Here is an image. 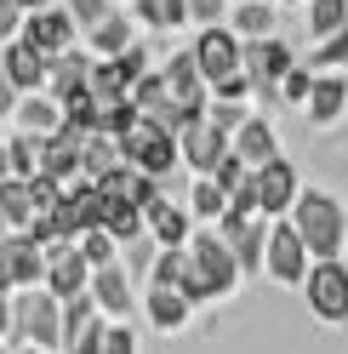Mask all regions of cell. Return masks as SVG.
Instances as JSON below:
<instances>
[{"instance_id": "6da1fadb", "label": "cell", "mask_w": 348, "mask_h": 354, "mask_svg": "<svg viewBox=\"0 0 348 354\" xmlns=\"http://www.w3.org/2000/svg\"><path fill=\"white\" fill-rule=\"evenodd\" d=\"M286 217H291V229L302 234V246H309V263L342 252V240H348V217H342V206L331 201V194H320V189H297V201H291Z\"/></svg>"}, {"instance_id": "7a4b0ae2", "label": "cell", "mask_w": 348, "mask_h": 354, "mask_svg": "<svg viewBox=\"0 0 348 354\" xmlns=\"http://www.w3.org/2000/svg\"><path fill=\"white\" fill-rule=\"evenodd\" d=\"M115 143H120V160H126V166H137V171H148V177H160V183H166V171L177 166V138H171L166 126H155L148 115H137Z\"/></svg>"}, {"instance_id": "3957f363", "label": "cell", "mask_w": 348, "mask_h": 354, "mask_svg": "<svg viewBox=\"0 0 348 354\" xmlns=\"http://www.w3.org/2000/svg\"><path fill=\"white\" fill-rule=\"evenodd\" d=\"M297 63V52L286 46L280 35H257V40H240V69L251 80V97L263 103H280V75Z\"/></svg>"}, {"instance_id": "277c9868", "label": "cell", "mask_w": 348, "mask_h": 354, "mask_svg": "<svg viewBox=\"0 0 348 354\" xmlns=\"http://www.w3.org/2000/svg\"><path fill=\"white\" fill-rule=\"evenodd\" d=\"M12 331L35 348H57L63 343V303L52 292H35V286H23V292L12 297Z\"/></svg>"}, {"instance_id": "5b68a950", "label": "cell", "mask_w": 348, "mask_h": 354, "mask_svg": "<svg viewBox=\"0 0 348 354\" xmlns=\"http://www.w3.org/2000/svg\"><path fill=\"white\" fill-rule=\"evenodd\" d=\"M188 263H194V274H200V286H206V303H217V297H229L234 286H240V263L229 257V246H223V234H194L188 229Z\"/></svg>"}, {"instance_id": "8992f818", "label": "cell", "mask_w": 348, "mask_h": 354, "mask_svg": "<svg viewBox=\"0 0 348 354\" xmlns=\"http://www.w3.org/2000/svg\"><path fill=\"white\" fill-rule=\"evenodd\" d=\"M302 292H309V308H314L325 326H342V320H348V269H342V257H320V263H309Z\"/></svg>"}, {"instance_id": "52a82bcc", "label": "cell", "mask_w": 348, "mask_h": 354, "mask_svg": "<svg viewBox=\"0 0 348 354\" xmlns=\"http://www.w3.org/2000/svg\"><path fill=\"white\" fill-rule=\"evenodd\" d=\"M263 274L280 286H302V274H309V246L291 229V217L269 223V234H263Z\"/></svg>"}, {"instance_id": "ba28073f", "label": "cell", "mask_w": 348, "mask_h": 354, "mask_svg": "<svg viewBox=\"0 0 348 354\" xmlns=\"http://www.w3.org/2000/svg\"><path fill=\"white\" fill-rule=\"evenodd\" d=\"M188 57H194V69H200L206 92H211L217 80L240 75V35H234V29H223V24H206V29H200V40L188 46Z\"/></svg>"}, {"instance_id": "9c48e42d", "label": "cell", "mask_w": 348, "mask_h": 354, "mask_svg": "<svg viewBox=\"0 0 348 354\" xmlns=\"http://www.w3.org/2000/svg\"><path fill=\"white\" fill-rule=\"evenodd\" d=\"M297 166L291 160H263V166H251V194H257V212L263 217H286L291 212V201H297Z\"/></svg>"}, {"instance_id": "30bf717a", "label": "cell", "mask_w": 348, "mask_h": 354, "mask_svg": "<svg viewBox=\"0 0 348 354\" xmlns=\"http://www.w3.org/2000/svg\"><path fill=\"white\" fill-rule=\"evenodd\" d=\"M217 234H223L229 257L240 263V280H246V274H263V234H269V223H263V217L223 212V217H217Z\"/></svg>"}, {"instance_id": "8fae6325", "label": "cell", "mask_w": 348, "mask_h": 354, "mask_svg": "<svg viewBox=\"0 0 348 354\" xmlns=\"http://www.w3.org/2000/svg\"><path fill=\"white\" fill-rule=\"evenodd\" d=\"M229 154V131H217L206 115H194L183 131H177V160L194 171V177H211V166Z\"/></svg>"}, {"instance_id": "7c38bea8", "label": "cell", "mask_w": 348, "mask_h": 354, "mask_svg": "<svg viewBox=\"0 0 348 354\" xmlns=\"http://www.w3.org/2000/svg\"><path fill=\"white\" fill-rule=\"evenodd\" d=\"M160 80H166V103L177 109L183 120H194V115H206V103H211V92H206V80H200V69H194V57L188 52H177L160 69Z\"/></svg>"}, {"instance_id": "4fadbf2b", "label": "cell", "mask_w": 348, "mask_h": 354, "mask_svg": "<svg viewBox=\"0 0 348 354\" xmlns=\"http://www.w3.org/2000/svg\"><path fill=\"white\" fill-rule=\"evenodd\" d=\"M46 292L63 303V297H75V292H86V280H92V263L80 257V246L75 240H52L46 246Z\"/></svg>"}, {"instance_id": "5bb4252c", "label": "cell", "mask_w": 348, "mask_h": 354, "mask_svg": "<svg viewBox=\"0 0 348 354\" xmlns=\"http://www.w3.org/2000/svg\"><path fill=\"white\" fill-rule=\"evenodd\" d=\"M86 292H92V303L103 308L108 320H132V274L120 269V263H103V269H92V280H86Z\"/></svg>"}, {"instance_id": "9a60e30c", "label": "cell", "mask_w": 348, "mask_h": 354, "mask_svg": "<svg viewBox=\"0 0 348 354\" xmlns=\"http://www.w3.org/2000/svg\"><path fill=\"white\" fill-rule=\"evenodd\" d=\"M23 40H29L35 52L57 57V52H69V40H75V17L63 12V6H40V12H29V24H23Z\"/></svg>"}, {"instance_id": "2e32d148", "label": "cell", "mask_w": 348, "mask_h": 354, "mask_svg": "<svg viewBox=\"0 0 348 354\" xmlns=\"http://www.w3.org/2000/svg\"><path fill=\"white\" fill-rule=\"evenodd\" d=\"M148 286H171V292H183L188 303H206V286H200V274H194V263H188V246H166L155 263H148Z\"/></svg>"}, {"instance_id": "e0dca14e", "label": "cell", "mask_w": 348, "mask_h": 354, "mask_svg": "<svg viewBox=\"0 0 348 354\" xmlns=\"http://www.w3.org/2000/svg\"><path fill=\"white\" fill-rule=\"evenodd\" d=\"M229 149L240 154L246 166H263V160H274V154H280V143H274V126H269L263 115H246L240 126H234V138H229Z\"/></svg>"}, {"instance_id": "ac0fdd59", "label": "cell", "mask_w": 348, "mask_h": 354, "mask_svg": "<svg viewBox=\"0 0 348 354\" xmlns=\"http://www.w3.org/2000/svg\"><path fill=\"white\" fill-rule=\"evenodd\" d=\"M143 229H148V240H160V246H183L188 240V212L171 206L166 194H155V201L143 206Z\"/></svg>"}, {"instance_id": "d6986e66", "label": "cell", "mask_w": 348, "mask_h": 354, "mask_svg": "<svg viewBox=\"0 0 348 354\" xmlns=\"http://www.w3.org/2000/svg\"><path fill=\"white\" fill-rule=\"evenodd\" d=\"M0 257H6V274H12V292H23V286H35L40 274H46V252L35 246V240H0Z\"/></svg>"}, {"instance_id": "ffe728a7", "label": "cell", "mask_w": 348, "mask_h": 354, "mask_svg": "<svg viewBox=\"0 0 348 354\" xmlns=\"http://www.w3.org/2000/svg\"><path fill=\"white\" fill-rule=\"evenodd\" d=\"M302 103H309V120H314V126H331L342 109H348V80H342V75H314Z\"/></svg>"}, {"instance_id": "44dd1931", "label": "cell", "mask_w": 348, "mask_h": 354, "mask_svg": "<svg viewBox=\"0 0 348 354\" xmlns=\"http://www.w3.org/2000/svg\"><path fill=\"white\" fill-rule=\"evenodd\" d=\"M0 69L17 92H35V86H46V52H35L29 40H17L12 52H0Z\"/></svg>"}, {"instance_id": "7402d4cb", "label": "cell", "mask_w": 348, "mask_h": 354, "mask_svg": "<svg viewBox=\"0 0 348 354\" xmlns=\"http://www.w3.org/2000/svg\"><path fill=\"white\" fill-rule=\"evenodd\" d=\"M86 69H92V57H86V52H57V57L46 63V92H52V103L75 97L80 86H86Z\"/></svg>"}, {"instance_id": "603a6c76", "label": "cell", "mask_w": 348, "mask_h": 354, "mask_svg": "<svg viewBox=\"0 0 348 354\" xmlns=\"http://www.w3.org/2000/svg\"><path fill=\"white\" fill-rule=\"evenodd\" d=\"M143 308H148V320H155L160 331H183L188 326V297L183 292H171V286H148V297H143Z\"/></svg>"}, {"instance_id": "cb8c5ba5", "label": "cell", "mask_w": 348, "mask_h": 354, "mask_svg": "<svg viewBox=\"0 0 348 354\" xmlns=\"http://www.w3.org/2000/svg\"><path fill=\"white\" fill-rule=\"evenodd\" d=\"M103 234L115 240V246L148 234V229H143V206H137V201H120V194H108V206H103Z\"/></svg>"}, {"instance_id": "d4e9b609", "label": "cell", "mask_w": 348, "mask_h": 354, "mask_svg": "<svg viewBox=\"0 0 348 354\" xmlns=\"http://www.w3.org/2000/svg\"><path fill=\"white\" fill-rule=\"evenodd\" d=\"M35 189H29V177H0V217L6 223H17V234L29 229V217H35Z\"/></svg>"}, {"instance_id": "484cf974", "label": "cell", "mask_w": 348, "mask_h": 354, "mask_svg": "<svg viewBox=\"0 0 348 354\" xmlns=\"http://www.w3.org/2000/svg\"><path fill=\"white\" fill-rule=\"evenodd\" d=\"M115 166H120V143L108 138V131H92L86 149H80V177H86V183H97V177L115 171Z\"/></svg>"}, {"instance_id": "4316f807", "label": "cell", "mask_w": 348, "mask_h": 354, "mask_svg": "<svg viewBox=\"0 0 348 354\" xmlns=\"http://www.w3.org/2000/svg\"><path fill=\"white\" fill-rule=\"evenodd\" d=\"M126 46H132V17H126V12H108L103 24H92V52L115 57V52H126Z\"/></svg>"}, {"instance_id": "83f0119b", "label": "cell", "mask_w": 348, "mask_h": 354, "mask_svg": "<svg viewBox=\"0 0 348 354\" xmlns=\"http://www.w3.org/2000/svg\"><path fill=\"white\" fill-rule=\"evenodd\" d=\"M234 35H240V40L274 35V6H269V0H240V6H234Z\"/></svg>"}, {"instance_id": "f1b7e54d", "label": "cell", "mask_w": 348, "mask_h": 354, "mask_svg": "<svg viewBox=\"0 0 348 354\" xmlns=\"http://www.w3.org/2000/svg\"><path fill=\"white\" fill-rule=\"evenodd\" d=\"M57 103L52 97H29V103H17V131H29V138H46V131H57Z\"/></svg>"}, {"instance_id": "f546056e", "label": "cell", "mask_w": 348, "mask_h": 354, "mask_svg": "<svg viewBox=\"0 0 348 354\" xmlns=\"http://www.w3.org/2000/svg\"><path fill=\"white\" fill-rule=\"evenodd\" d=\"M302 24H309V35H314V40H325L331 29H342V24H348V0H309Z\"/></svg>"}, {"instance_id": "4dcf8cb0", "label": "cell", "mask_w": 348, "mask_h": 354, "mask_svg": "<svg viewBox=\"0 0 348 354\" xmlns=\"http://www.w3.org/2000/svg\"><path fill=\"white\" fill-rule=\"evenodd\" d=\"M132 12L143 17L148 29H177L188 17V0H132Z\"/></svg>"}, {"instance_id": "1f68e13d", "label": "cell", "mask_w": 348, "mask_h": 354, "mask_svg": "<svg viewBox=\"0 0 348 354\" xmlns=\"http://www.w3.org/2000/svg\"><path fill=\"white\" fill-rule=\"evenodd\" d=\"M188 206H194V217H200V223H217V217L229 212V189H217L211 177H194V194H188Z\"/></svg>"}, {"instance_id": "d6a6232c", "label": "cell", "mask_w": 348, "mask_h": 354, "mask_svg": "<svg viewBox=\"0 0 348 354\" xmlns=\"http://www.w3.org/2000/svg\"><path fill=\"white\" fill-rule=\"evenodd\" d=\"M337 63H348V24L325 35L320 46L309 52V63H302V69H337Z\"/></svg>"}, {"instance_id": "836d02e7", "label": "cell", "mask_w": 348, "mask_h": 354, "mask_svg": "<svg viewBox=\"0 0 348 354\" xmlns=\"http://www.w3.org/2000/svg\"><path fill=\"white\" fill-rule=\"evenodd\" d=\"M6 154H12V177H35L40 171V138H29V131L6 138Z\"/></svg>"}, {"instance_id": "e575fe53", "label": "cell", "mask_w": 348, "mask_h": 354, "mask_svg": "<svg viewBox=\"0 0 348 354\" xmlns=\"http://www.w3.org/2000/svg\"><path fill=\"white\" fill-rule=\"evenodd\" d=\"M75 246H80V257L92 263V269H103V263H115V240H108L103 229H86V234L75 240Z\"/></svg>"}, {"instance_id": "d590c367", "label": "cell", "mask_w": 348, "mask_h": 354, "mask_svg": "<svg viewBox=\"0 0 348 354\" xmlns=\"http://www.w3.org/2000/svg\"><path fill=\"white\" fill-rule=\"evenodd\" d=\"M246 171H251V166H246V160H240V154H234V149H229V154H223V160H217V166H211V183L234 194V189H240V183H246Z\"/></svg>"}, {"instance_id": "8d00e7d4", "label": "cell", "mask_w": 348, "mask_h": 354, "mask_svg": "<svg viewBox=\"0 0 348 354\" xmlns=\"http://www.w3.org/2000/svg\"><path fill=\"white\" fill-rule=\"evenodd\" d=\"M309 80H314V69H302V57H297L291 69L280 75V103H302L309 97Z\"/></svg>"}, {"instance_id": "74e56055", "label": "cell", "mask_w": 348, "mask_h": 354, "mask_svg": "<svg viewBox=\"0 0 348 354\" xmlns=\"http://www.w3.org/2000/svg\"><path fill=\"white\" fill-rule=\"evenodd\" d=\"M63 348H69V354H97V348H103V326H97V315L86 320V326H75L69 337H63Z\"/></svg>"}, {"instance_id": "f35d334b", "label": "cell", "mask_w": 348, "mask_h": 354, "mask_svg": "<svg viewBox=\"0 0 348 354\" xmlns=\"http://www.w3.org/2000/svg\"><path fill=\"white\" fill-rule=\"evenodd\" d=\"M206 120H211L217 131H229V138H234V126L246 120V103H223V97H211V103H206Z\"/></svg>"}, {"instance_id": "ab89813d", "label": "cell", "mask_w": 348, "mask_h": 354, "mask_svg": "<svg viewBox=\"0 0 348 354\" xmlns=\"http://www.w3.org/2000/svg\"><path fill=\"white\" fill-rule=\"evenodd\" d=\"M63 6H69V17H75V29H92V24H103L108 12V0H63Z\"/></svg>"}, {"instance_id": "60d3db41", "label": "cell", "mask_w": 348, "mask_h": 354, "mask_svg": "<svg viewBox=\"0 0 348 354\" xmlns=\"http://www.w3.org/2000/svg\"><path fill=\"white\" fill-rule=\"evenodd\" d=\"M97 354H137V337H132V326L115 320V326H103V348Z\"/></svg>"}, {"instance_id": "b9f144b4", "label": "cell", "mask_w": 348, "mask_h": 354, "mask_svg": "<svg viewBox=\"0 0 348 354\" xmlns=\"http://www.w3.org/2000/svg\"><path fill=\"white\" fill-rule=\"evenodd\" d=\"M126 246H132V252H126V269H132V274H148V263H155V246H148V234L126 240Z\"/></svg>"}, {"instance_id": "7bdbcfd3", "label": "cell", "mask_w": 348, "mask_h": 354, "mask_svg": "<svg viewBox=\"0 0 348 354\" xmlns=\"http://www.w3.org/2000/svg\"><path fill=\"white\" fill-rule=\"evenodd\" d=\"M188 17L194 24H217L223 17V0H188Z\"/></svg>"}, {"instance_id": "ee69618b", "label": "cell", "mask_w": 348, "mask_h": 354, "mask_svg": "<svg viewBox=\"0 0 348 354\" xmlns=\"http://www.w3.org/2000/svg\"><path fill=\"white\" fill-rule=\"evenodd\" d=\"M17 17H23V6H17V0H0V40L17 29Z\"/></svg>"}, {"instance_id": "f6af8a7d", "label": "cell", "mask_w": 348, "mask_h": 354, "mask_svg": "<svg viewBox=\"0 0 348 354\" xmlns=\"http://www.w3.org/2000/svg\"><path fill=\"white\" fill-rule=\"evenodd\" d=\"M12 97H17V86H12V80H6V69H0V115H12V109H17V103H12Z\"/></svg>"}, {"instance_id": "bcb514c9", "label": "cell", "mask_w": 348, "mask_h": 354, "mask_svg": "<svg viewBox=\"0 0 348 354\" xmlns=\"http://www.w3.org/2000/svg\"><path fill=\"white\" fill-rule=\"evenodd\" d=\"M12 331V292H0V337Z\"/></svg>"}, {"instance_id": "7dc6e473", "label": "cell", "mask_w": 348, "mask_h": 354, "mask_svg": "<svg viewBox=\"0 0 348 354\" xmlns=\"http://www.w3.org/2000/svg\"><path fill=\"white\" fill-rule=\"evenodd\" d=\"M23 12H40V6H57V0H17Z\"/></svg>"}, {"instance_id": "c3c4849f", "label": "cell", "mask_w": 348, "mask_h": 354, "mask_svg": "<svg viewBox=\"0 0 348 354\" xmlns=\"http://www.w3.org/2000/svg\"><path fill=\"white\" fill-rule=\"evenodd\" d=\"M0 177H12V154H6V143H0Z\"/></svg>"}, {"instance_id": "681fc988", "label": "cell", "mask_w": 348, "mask_h": 354, "mask_svg": "<svg viewBox=\"0 0 348 354\" xmlns=\"http://www.w3.org/2000/svg\"><path fill=\"white\" fill-rule=\"evenodd\" d=\"M0 292H12V274H6V257H0Z\"/></svg>"}, {"instance_id": "f907efd6", "label": "cell", "mask_w": 348, "mask_h": 354, "mask_svg": "<svg viewBox=\"0 0 348 354\" xmlns=\"http://www.w3.org/2000/svg\"><path fill=\"white\" fill-rule=\"evenodd\" d=\"M23 354H46V348H35V343H29V348H23Z\"/></svg>"}, {"instance_id": "816d5d0a", "label": "cell", "mask_w": 348, "mask_h": 354, "mask_svg": "<svg viewBox=\"0 0 348 354\" xmlns=\"http://www.w3.org/2000/svg\"><path fill=\"white\" fill-rule=\"evenodd\" d=\"M0 229H6V217H0Z\"/></svg>"}, {"instance_id": "f5cc1de1", "label": "cell", "mask_w": 348, "mask_h": 354, "mask_svg": "<svg viewBox=\"0 0 348 354\" xmlns=\"http://www.w3.org/2000/svg\"><path fill=\"white\" fill-rule=\"evenodd\" d=\"M286 6H297V0H286Z\"/></svg>"}, {"instance_id": "db71d44e", "label": "cell", "mask_w": 348, "mask_h": 354, "mask_svg": "<svg viewBox=\"0 0 348 354\" xmlns=\"http://www.w3.org/2000/svg\"><path fill=\"white\" fill-rule=\"evenodd\" d=\"M0 354H6V348H0Z\"/></svg>"}]
</instances>
